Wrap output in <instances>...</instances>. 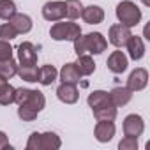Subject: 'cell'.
<instances>
[{"label": "cell", "mask_w": 150, "mask_h": 150, "mask_svg": "<svg viewBox=\"0 0 150 150\" xmlns=\"http://www.w3.org/2000/svg\"><path fill=\"white\" fill-rule=\"evenodd\" d=\"M37 64V50L32 42L23 41L18 46V65H35Z\"/></svg>", "instance_id": "30bf717a"}, {"label": "cell", "mask_w": 150, "mask_h": 150, "mask_svg": "<svg viewBox=\"0 0 150 150\" xmlns=\"http://www.w3.org/2000/svg\"><path fill=\"white\" fill-rule=\"evenodd\" d=\"M50 35L53 41H74L76 37L81 35V27L78 23H74L72 20L69 21H55L50 28Z\"/></svg>", "instance_id": "5b68a950"}, {"label": "cell", "mask_w": 150, "mask_h": 150, "mask_svg": "<svg viewBox=\"0 0 150 150\" xmlns=\"http://www.w3.org/2000/svg\"><path fill=\"white\" fill-rule=\"evenodd\" d=\"M18 76L23 81L28 83H37V76H39V67L35 65H18Z\"/></svg>", "instance_id": "603a6c76"}, {"label": "cell", "mask_w": 150, "mask_h": 150, "mask_svg": "<svg viewBox=\"0 0 150 150\" xmlns=\"http://www.w3.org/2000/svg\"><path fill=\"white\" fill-rule=\"evenodd\" d=\"M16 74H18V62L14 58L0 60V76L11 80L13 76H16Z\"/></svg>", "instance_id": "d4e9b609"}, {"label": "cell", "mask_w": 150, "mask_h": 150, "mask_svg": "<svg viewBox=\"0 0 150 150\" xmlns=\"http://www.w3.org/2000/svg\"><path fill=\"white\" fill-rule=\"evenodd\" d=\"M74 42V53L76 55H101L108 48V41L101 32H90L87 35H80L72 41Z\"/></svg>", "instance_id": "6da1fadb"}, {"label": "cell", "mask_w": 150, "mask_h": 150, "mask_svg": "<svg viewBox=\"0 0 150 150\" xmlns=\"http://www.w3.org/2000/svg\"><path fill=\"white\" fill-rule=\"evenodd\" d=\"M106 65H108V69H110L113 74H122V72L127 69V65H129V58L125 57L124 51L117 50V51H113V53L108 57Z\"/></svg>", "instance_id": "4fadbf2b"}, {"label": "cell", "mask_w": 150, "mask_h": 150, "mask_svg": "<svg viewBox=\"0 0 150 150\" xmlns=\"http://www.w3.org/2000/svg\"><path fill=\"white\" fill-rule=\"evenodd\" d=\"M57 97L64 103V104H76L80 99V92L78 87L72 83H60L57 88Z\"/></svg>", "instance_id": "7c38bea8"}, {"label": "cell", "mask_w": 150, "mask_h": 150, "mask_svg": "<svg viewBox=\"0 0 150 150\" xmlns=\"http://www.w3.org/2000/svg\"><path fill=\"white\" fill-rule=\"evenodd\" d=\"M57 78H58V71H57V67H55V65H51V64H46V65L39 67L37 83H41L42 87H48V85H51L53 81H57Z\"/></svg>", "instance_id": "d6986e66"}, {"label": "cell", "mask_w": 150, "mask_h": 150, "mask_svg": "<svg viewBox=\"0 0 150 150\" xmlns=\"http://www.w3.org/2000/svg\"><path fill=\"white\" fill-rule=\"evenodd\" d=\"M37 115H39V111H35V110H32V108H28L25 104H20L18 106V117L23 122H32V120L37 118Z\"/></svg>", "instance_id": "83f0119b"}, {"label": "cell", "mask_w": 150, "mask_h": 150, "mask_svg": "<svg viewBox=\"0 0 150 150\" xmlns=\"http://www.w3.org/2000/svg\"><path fill=\"white\" fill-rule=\"evenodd\" d=\"M0 150H13V145L9 143V138L4 131H0Z\"/></svg>", "instance_id": "1f68e13d"}, {"label": "cell", "mask_w": 150, "mask_h": 150, "mask_svg": "<svg viewBox=\"0 0 150 150\" xmlns=\"http://www.w3.org/2000/svg\"><path fill=\"white\" fill-rule=\"evenodd\" d=\"M115 14H117L118 23H122V25H125L129 28L139 25V21L143 18L141 9L134 2H131V0H122V2L117 6V9H115Z\"/></svg>", "instance_id": "3957f363"}, {"label": "cell", "mask_w": 150, "mask_h": 150, "mask_svg": "<svg viewBox=\"0 0 150 150\" xmlns=\"http://www.w3.org/2000/svg\"><path fill=\"white\" fill-rule=\"evenodd\" d=\"M92 113H94L96 120H115L117 118V108L113 104L101 106V108H94Z\"/></svg>", "instance_id": "484cf974"}, {"label": "cell", "mask_w": 150, "mask_h": 150, "mask_svg": "<svg viewBox=\"0 0 150 150\" xmlns=\"http://www.w3.org/2000/svg\"><path fill=\"white\" fill-rule=\"evenodd\" d=\"M81 11H83V4L80 0H65V18L67 20H78L81 18Z\"/></svg>", "instance_id": "cb8c5ba5"}, {"label": "cell", "mask_w": 150, "mask_h": 150, "mask_svg": "<svg viewBox=\"0 0 150 150\" xmlns=\"http://www.w3.org/2000/svg\"><path fill=\"white\" fill-rule=\"evenodd\" d=\"M131 35H132L131 28L125 27V25H122V23H115V25H111L110 30H108V41H110V44H113L115 48H124V46L127 44V41H129Z\"/></svg>", "instance_id": "8992f818"}, {"label": "cell", "mask_w": 150, "mask_h": 150, "mask_svg": "<svg viewBox=\"0 0 150 150\" xmlns=\"http://www.w3.org/2000/svg\"><path fill=\"white\" fill-rule=\"evenodd\" d=\"M76 64V69L80 71L81 76H90V74H94L96 71V62L92 58V55H78V60L74 62Z\"/></svg>", "instance_id": "44dd1931"}, {"label": "cell", "mask_w": 150, "mask_h": 150, "mask_svg": "<svg viewBox=\"0 0 150 150\" xmlns=\"http://www.w3.org/2000/svg\"><path fill=\"white\" fill-rule=\"evenodd\" d=\"M58 78H60L62 83L78 85L80 80H81V74H80V71L76 69V64H74V62H69V64L62 65V69L58 71Z\"/></svg>", "instance_id": "5bb4252c"}, {"label": "cell", "mask_w": 150, "mask_h": 150, "mask_svg": "<svg viewBox=\"0 0 150 150\" xmlns=\"http://www.w3.org/2000/svg\"><path fill=\"white\" fill-rule=\"evenodd\" d=\"M117 132V127L113 124V120H97L96 129H94V136L99 143H108L113 139Z\"/></svg>", "instance_id": "8fae6325"}, {"label": "cell", "mask_w": 150, "mask_h": 150, "mask_svg": "<svg viewBox=\"0 0 150 150\" xmlns=\"http://www.w3.org/2000/svg\"><path fill=\"white\" fill-rule=\"evenodd\" d=\"M118 148L120 150H138V138H132V136L122 138L118 143Z\"/></svg>", "instance_id": "f546056e"}, {"label": "cell", "mask_w": 150, "mask_h": 150, "mask_svg": "<svg viewBox=\"0 0 150 150\" xmlns=\"http://www.w3.org/2000/svg\"><path fill=\"white\" fill-rule=\"evenodd\" d=\"M18 37V32L14 30V27L7 21V23H2L0 25V39H4V41H13Z\"/></svg>", "instance_id": "f1b7e54d"}, {"label": "cell", "mask_w": 150, "mask_h": 150, "mask_svg": "<svg viewBox=\"0 0 150 150\" xmlns=\"http://www.w3.org/2000/svg\"><path fill=\"white\" fill-rule=\"evenodd\" d=\"M124 134L125 136H132V138H139L143 132H145V120L136 115V113H131L124 118Z\"/></svg>", "instance_id": "9c48e42d"}, {"label": "cell", "mask_w": 150, "mask_h": 150, "mask_svg": "<svg viewBox=\"0 0 150 150\" xmlns=\"http://www.w3.org/2000/svg\"><path fill=\"white\" fill-rule=\"evenodd\" d=\"M13 46L9 44V41H4L0 39V60H7V58H13Z\"/></svg>", "instance_id": "4dcf8cb0"}, {"label": "cell", "mask_w": 150, "mask_h": 150, "mask_svg": "<svg viewBox=\"0 0 150 150\" xmlns=\"http://www.w3.org/2000/svg\"><path fill=\"white\" fill-rule=\"evenodd\" d=\"M9 23L14 27V30H16L18 34H28V32L32 30V27H34L32 18H30L28 14H23V13H16V14L9 20Z\"/></svg>", "instance_id": "ac0fdd59"}, {"label": "cell", "mask_w": 150, "mask_h": 150, "mask_svg": "<svg viewBox=\"0 0 150 150\" xmlns=\"http://www.w3.org/2000/svg\"><path fill=\"white\" fill-rule=\"evenodd\" d=\"M62 139L55 132H32L27 141V150H58Z\"/></svg>", "instance_id": "7a4b0ae2"}, {"label": "cell", "mask_w": 150, "mask_h": 150, "mask_svg": "<svg viewBox=\"0 0 150 150\" xmlns=\"http://www.w3.org/2000/svg\"><path fill=\"white\" fill-rule=\"evenodd\" d=\"M141 4H143L145 7H150V0H141Z\"/></svg>", "instance_id": "d6a6232c"}, {"label": "cell", "mask_w": 150, "mask_h": 150, "mask_svg": "<svg viewBox=\"0 0 150 150\" xmlns=\"http://www.w3.org/2000/svg\"><path fill=\"white\" fill-rule=\"evenodd\" d=\"M18 13L14 0H0V20L9 21L14 14Z\"/></svg>", "instance_id": "4316f807"}, {"label": "cell", "mask_w": 150, "mask_h": 150, "mask_svg": "<svg viewBox=\"0 0 150 150\" xmlns=\"http://www.w3.org/2000/svg\"><path fill=\"white\" fill-rule=\"evenodd\" d=\"M14 92L16 88L7 81V78L0 76V106H9L14 103Z\"/></svg>", "instance_id": "ffe728a7"}, {"label": "cell", "mask_w": 150, "mask_h": 150, "mask_svg": "<svg viewBox=\"0 0 150 150\" xmlns=\"http://www.w3.org/2000/svg\"><path fill=\"white\" fill-rule=\"evenodd\" d=\"M146 85H148V71L145 67H136L127 78V88L134 94L145 90Z\"/></svg>", "instance_id": "ba28073f"}, {"label": "cell", "mask_w": 150, "mask_h": 150, "mask_svg": "<svg viewBox=\"0 0 150 150\" xmlns=\"http://www.w3.org/2000/svg\"><path fill=\"white\" fill-rule=\"evenodd\" d=\"M125 48L129 51V58L134 60V62L141 60L145 57V51H146L145 50V42H143V39L139 35H131L129 41H127V44H125Z\"/></svg>", "instance_id": "9a60e30c"}, {"label": "cell", "mask_w": 150, "mask_h": 150, "mask_svg": "<svg viewBox=\"0 0 150 150\" xmlns=\"http://www.w3.org/2000/svg\"><path fill=\"white\" fill-rule=\"evenodd\" d=\"M14 103L20 106V104H25L35 111H42L44 106H46V97L41 90H32V88H16L14 92Z\"/></svg>", "instance_id": "277c9868"}, {"label": "cell", "mask_w": 150, "mask_h": 150, "mask_svg": "<svg viewBox=\"0 0 150 150\" xmlns=\"http://www.w3.org/2000/svg\"><path fill=\"white\" fill-rule=\"evenodd\" d=\"M81 20L87 25H99L104 21V9L99 6H88L81 11Z\"/></svg>", "instance_id": "2e32d148"}, {"label": "cell", "mask_w": 150, "mask_h": 150, "mask_svg": "<svg viewBox=\"0 0 150 150\" xmlns=\"http://www.w3.org/2000/svg\"><path fill=\"white\" fill-rule=\"evenodd\" d=\"M87 103H88V106H90L92 110H94V108H101V106H108V104H111V101H110V94H108L106 90H94L92 94H88Z\"/></svg>", "instance_id": "7402d4cb"}, {"label": "cell", "mask_w": 150, "mask_h": 150, "mask_svg": "<svg viewBox=\"0 0 150 150\" xmlns=\"http://www.w3.org/2000/svg\"><path fill=\"white\" fill-rule=\"evenodd\" d=\"M42 18L46 21H60L65 18V2H60V0H51V2H46L41 9Z\"/></svg>", "instance_id": "52a82bcc"}, {"label": "cell", "mask_w": 150, "mask_h": 150, "mask_svg": "<svg viewBox=\"0 0 150 150\" xmlns=\"http://www.w3.org/2000/svg\"><path fill=\"white\" fill-rule=\"evenodd\" d=\"M110 94V101H111V104L115 106V108H120V106H125V104H129L131 103V99H132V92L127 88V87H115L111 92H108Z\"/></svg>", "instance_id": "e0dca14e"}]
</instances>
